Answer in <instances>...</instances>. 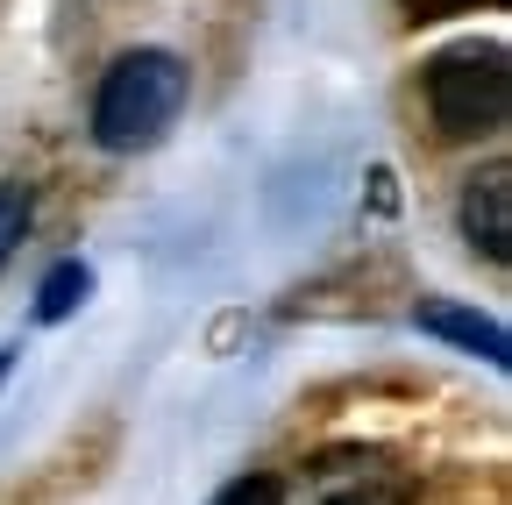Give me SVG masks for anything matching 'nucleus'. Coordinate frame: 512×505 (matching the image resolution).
<instances>
[{"mask_svg": "<svg viewBox=\"0 0 512 505\" xmlns=\"http://www.w3.org/2000/svg\"><path fill=\"white\" fill-rule=\"evenodd\" d=\"M185 93H192V79L171 50H121L93 93V143L100 150H150L178 121Z\"/></svg>", "mask_w": 512, "mask_h": 505, "instance_id": "1", "label": "nucleus"}, {"mask_svg": "<svg viewBox=\"0 0 512 505\" xmlns=\"http://www.w3.org/2000/svg\"><path fill=\"white\" fill-rule=\"evenodd\" d=\"M512 107V72H505V43H456L427 65V114L448 143H477L505 129Z\"/></svg>", "mask_w": 512, "mask_h": 505, "instance_id": "2", "label": "nucleus"}, {"mask_svg": "<svg viewBox=\"0 0 512 505\" xmlns=\"http://www.w3.org/2000/svg\"><path fill=\"white\" fill-rule=\"evenodd\" d=\"M313 498L320 505H413V477L399 456L342 441V449L313 456Z\"/></svg>", "mask_w": 512, "mask_h": 505, "instance_id": "3", "label": "nucleus"}, {"mask_svg": "<svg viewBox=\"0 0 512 505\" xmlns=\"http://www.w3.org/2000/svg\"><path fill=\"white\" fill-rule=\"evenodd\" d=\"M463 242L484 249V264H512V164H484L463 185Z\"/></svg>", "mask_w": 512, "mask_h": 505, "instance_id": "4", "label": "nucleus"}, {"mask_svg": "<svg viewBox=\"0 0 512 505\" xmlns=\"http://www.w3.org/2000/svg\"><path fill=\"white\" fill-rule=\"evenodd\" d=\"M413 321H420V335H434V342H456L463 356H484L491 370H505V328L491 321V313H477L470 299H427L420 313H413Z\"/></svg>", "mask_w": 512, "mask_h": 505, "instance_id": "5", "label": "nucleus"}, {"mask_svg": "<svg viewBox=\"0 0 512 505\" xmlns=\"http://www.w3.org/2000/svg\"><path fill=\"white\" fill-rule=\"evenodd\" d=\"M86 299H93V271H86L79 257H64V264L36 285V321H43V328H50V321H72Z\"/></svg>", "mask_w": 512, "mask_h": 505, "instance_id": "6", "label": "nucleus"}, {"mask_svg": "<svg viewBox=\"0 0 512 505\" xmlns=\"http://www.w3.org/2000/svg\"><path fill=\"white\" fill-rule=\"evenodd\" d=\"M36 221V200H29V185H0V271L15 264V249Z\"/></svg>", "mask_w": 512, "mask_h": 505, "instance_id": "7", "label": "nucleus"}, {"mask_svg": "<svg viewBox=\"0 0 512 505\" xmlns=\"http://www.w3.org/2000/svg\"><path fill=\"white\" fill-rule=\"evenodd\" d=\"M214 505H285V491H278V477H235Z\"/></svg>", "mask_w": 512, "mask_h": 505, "instance_id": "8", "label": "nucleus"}, {"mask_svg": "<svg viewBox=\"0 0 512 505\" xmlns=\"http://www.w3.org/2000/svg\"><path fill=\"white\" fill-rule=\"evenodd\" d=\"M8 363H15V349H0V377H8Z\"/></svg>", "mask_w": 512, "mask_h": 505, "instance_id": "9", "label": "nucleus"}]
</instances>
